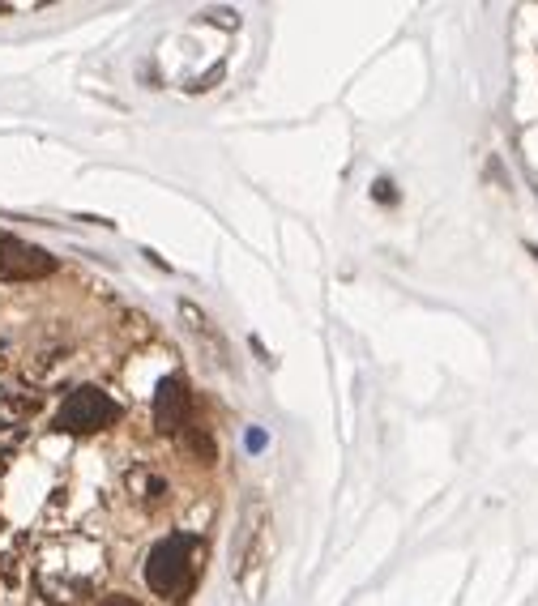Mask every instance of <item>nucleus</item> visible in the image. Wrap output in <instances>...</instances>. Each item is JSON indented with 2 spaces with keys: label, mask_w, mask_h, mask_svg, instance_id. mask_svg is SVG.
<instances>
[{
  "label": "nucleus",
  "mask_w": 538,
  "mask_h": 606,
  "mask_svg": "<svg viewBox=\"0 0 538 606\" xmlns=\"http://www.w3.org/2000/svg\"><path fill=\"white\" fill-rule=\"evenodd\" d=\"M193 551L197 538L193 534H171L150 551L146 560V585L163 598H180L188 585H193Z\"/></svg>",
  "instance_id": "1"
},
{
  "label": "nucleus",
  "mask_w": 538,
  "mask_h": 606,
  "mask_svg": "<svg viewBox=\"0 0 538 606\" xmlns=\"http://www.w3.org/2000/svg\"><path fill=\"white\" fill-rule=\"evenodd\" d=\"M47 274H56V257L22 239H0V278L5 282H35Z\"/></svg>",
  "instance_id": "3"
},
{
  "label": "nucleus",
  "mask_w": 538,
  "mask_h": 606,
  "mask_svg": "<svg viewBox=\"0 0 538 606\" xmlns=\"http://www.w3.org/2000/svg\"><path fill=\"white\" fill-rule=\"evenodd\" d=\"M116 414H120V406L107 397L103 389H73L69 397H65V406H60V414H56V423L65 427V432H73V436H90V432H103V427H112L116 423Z\"/></svg>",
  "instance_id": "2"
},
{
  "label": "nucleus",
  "mask_w": 538,
  "mask_h": 606,
  "mask_svg": "<svg viewBox=\"0 0 538 606\" xmlns=\"http://www.w3.org/2000/svg\"><path fill=\"white\" fill-rule=\"evenodd\" d=\"M188 414H193V397H188V385L184 380H163L154 393V423L163 427V432H180L188 423Z\"/></svg>",
  "instance_id": "4"
},
{
  "label": "nucleus",
  "mask_w": 538,
  "mask_h": 606,
  "mask_svg": "<svg viewBox=\"0 0 538 606\" xmlns=\"http://www.w3.org/2000/svg\"><path fill=\"white\" fill-rule=\"evenodd\" d=\"M99 606H137V602H133V598H124V594H107Z\"/></svg>",
  "instance_id": "5"
}]
</instances>
